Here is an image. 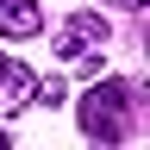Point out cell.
<instances>
[{
    "label": "cell",
    "instance_id": "obj_1",
    "mask_svg": "<svg viewBox=\"0 0 150 150\" xmlns=\"http://www.w3.org/2000/svg\"><path fill=\"white\" fill-rule=\"evenodd\" d=\"M131 112H138V100H131L125 81H94L81 94V131H88L94 144H119L125 131H131Z\"/></svg>",
    "mask_w": 150,
    "mask_h": 150
},
{
    "label": "cell",
    "instance_id": "obj_2",
    "mask_svg": "<svg viewBox=\"0 0 150 150\" xmlns=\"http://www.w3.org/2000/svg\"><path fill=\"white\" fill-rule=\"evenodd\" d=\"M106 38H112V25L100 13H75V19H63V31H56V56H63V63H88V56L106 50Z\"/></svg>",
    "mask_w": 150,
    "mask_h": 150
},
{
    "label": "cell",
    "instance_id": "obj_3",
    "mask_svg": "<svg viewBox=\"0 0 150 150\" xmlns=\"http://www.w3.org/2000/svg\"><path fill=\"white\" fill-rule=\"evenodd\" d=\"M31 88H38V75L19 56H0V119H13L19 106H31Z\"/></svg>",
    "mask_w": 150,
    "mask_h": 150
},
{
    "label": "cell",
    "instance_id": "obj_5",
    "mask_svg": "<svg viewBox=\"0 0 150 150\" xmlns=\"http://www.w3.org/2000/svg\"><path fill=\"white\" fill-rule=\"evenodd\" d=\"M119 6H144V0H119Z\"/></svg>",
    "mask_w": 150,
    "mask_h": 150
},
{
    "label": "cell",
    "instance_id": "obj_4",
    "mask_svg": "<svg viewBox=\"0 0 150 150\" xmlns=\"http://www.w3.org/2000/svg\"><path fill=\"white\" fill-rule=\"evenodd\" d=\"M0 31H6V38H38V31H44L38 0H0Z\"/></svg>",
    "mask_w": 150,
    "mask_h": 150
}]
</instances>
